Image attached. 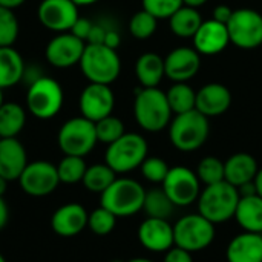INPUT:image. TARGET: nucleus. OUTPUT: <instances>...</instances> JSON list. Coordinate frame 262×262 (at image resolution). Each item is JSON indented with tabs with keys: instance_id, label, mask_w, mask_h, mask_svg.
<instances>
[{
	"instance_id": "nucleus-49",
	"label": "nucleus",
	"mask_w": 262,
	"mask_h": 262,
	"mask_svg": "<svg viewBox=\"0 0 262 262\" xmlns=\"http://www.w3.org/2000/svg\"><path fill=\"white\" fill-rule=\"evenodd\" d=\"M77 6H89V5H94L100 0H72Z\"/></svg>"
},
{
	"instance_id": "nucleus-32",
	"label": "nucleus",
	"mask_w": 262,
	"mask_h": 262,
	"mask_svg": "<svg viewBox=\"0 0 262 262\" xmlns=\"http://www.w3.org/2000/svg\"><path fill=\"white\" fill-rule=\"evenodd\" d=\"M86 161L83 157H74V155H64L60 163L57 164V172L60 183L63 184H77L83 181V177L86 173Z\"/></svg>"
},
{
	"instance_id": "nucleus-13",
	"label": "nucleus",
	"mask_w": 262,
	"mask_h": 262,
	"mask_svg": "<svg viewBox=\"0 0 262 262\" xmlns=\"http://www.w3.org/2000/svg\"><path fill=\"white\" fill-rule=\"evenodd\" d=\"M115 106V95L109 84L89 83L80 94L78 109L81 117L92 123L100 121L104 117L112 115Z\"/></svg>"
},
{
	"instance_id": "nucleus-18",
	"label": "nucleus",
	"mask_w": 262,
	"mask_h": 262,
	"mask_svg": "<svg viewBox=\"0 0 262 262\" xmlns=\"http://www.w3.org/2000/svg\"><path fill=\"white\" fill-rule=\"evenodd\" d=\"M88 210L78 203H69L58 207L51 218L52 230L63 238H72L88 227Z\"/></svg>"
},
{
	"instance_id": "nucleus-25",
	"label": "nucleus",
	"mask_w": 262,
	"mask_h": 262,
	"mask_svg": "<svg viewBox=\"0 0 262 262\" xmlns=\"http://www.w3.org/2000/svg\"><path fill=\"white\" fill-rule=\"evenodd\" d=\"M25 75V61L12 46L0 48V89H9L21 81Z\"/></svg>"
},
{
	"instance_id": "nucleus-15",
	"label": "nucleus",
	"mask_w": 262,
	"mask_h": 262,
	"mask_svg": "<svg viewBox=\"0 0 262 262\" xmlns=\"http://www.w3.org/2000/svg\"><path fill=\"white\" fill-rule=\"evenodd\" d=\"M84 48H86V43L77 38L74 34L60 32L46 45L45 55L49 64L60 68V69H66V68L80 64Z\"/></svg>"
},
{
	"instance_id": "nucleus-33",
	"label": "nucleus",
	"mask_w": 262,
	"mask_h": 262,
	"mask_svg": "<svg viewBox=\"0 0 262 262\" xmlns=\"http://www.w3.org/2000/svg\"><path fill=\"white\" fill-rule=\"evenodd\" d=\"M200 183L203 186H210V184H216L226 180L224 175V161H221L216 157H204L195 170Z\"/></svg>"
},
{
	"instance_id": "nucleus-23",
	"label": "nucleus",
	"mask_w": 262,
	"mask_h": 262,
	"mask_svg": "<svg viewBox=\"0 0 262 262\" xmlns=\"http://www.w3.org/2000/svg\"><path fill=\"white\" fill-rule=\"evenodd\" d=\"M258 161L255 160L253 155L247 152H238L229 157L224 161V175L226 181L235 186L236 189L252 183L258 173Z\"/></svg>"
},
{
	"instance_id": "nucleus-20",
	"label": "nucleus",
	"mask_w": 262,
	"mask_h": 262,
	"mask_svg": "<svg viewBox=\"0 0 262 262\" xmlns=\"http://www.w3.org/2000/svg\"><path fill=\"white\" fill-rule=\"evenodd\" d=\"M232 104V94L226 84L221 83H207L196 92L195 109L210 117H220L229 111Z\"/></svg>"
},
{
	"instance_id": "nucleus-54",
	"label": "nucleus",
	"mask_w": 262,
	"mask_h": 262,
	"mask_svg": "<svg viewBox=\"0 0 262 262\" xmlns=\"http://www.w3.org/2000/svg\"><path fill=\"white\" fill-rule=\"evenodd\" d=\"M111 262H124V261H120V259H114V261H111Z\"/></svg>"
},
{
	"instance_id": "nucleus-36",
	"label": "nucleus",
	"mask_w": 262,
	"mask_h": 262,
	"mask_svg": "<svg viewBox=\"0 0 262 262\" xmlns=\"http://www.w3.org/2000/svg\"><path fill=\"white\" fill-rule=\"evenodd\" d=\"M157 26H158V18H155L152 14H149L144 9L135 12L129 21V31L138 40L150 38L155 34Z\"/></svg>"
},
{
	"instance_id": "nucleus-10",
	"label": "nucleus",
	"mask_w": 262,
	"mask_h": 262,
	"mask_svg": "<svg viewBox=\"0 0 262 262\" xmlns=\"http://www.w3.org/2000/svg\"><path fill=\"white\" fill-rule=\"evenodd\" d=\"M227 31L230 43L241 49H255L262 45V14L250 8L235 9Z\"/></svg>"
},
{
	"instance_id": "nucleus-9",
	"label": "nucleus",
	"mask_w": 262,
	"mask_h": 262,
	"mask_svg": "<svg viewBox=\"0 0 262 262\" xmlns=\"http://www.w3.org/2000/svg\"><path fill=\"white\" fill-rule=\"evenodd\" d=\"M57 143L64 155L84 158L94 150L95 144L98 143L95 123L81 115L64 121L58 130Z\"/></svg>"
},
{
	"instance_id": "nucleus-35",
	"label": "nucleus",
	"mask_w": 262,
	"mask_h": 262,
	"mask_svg": "<svg viewBox=\"0 0 262 262\" xmlns=\"http://www.w3.org/2000/svg\"><path fill=\"white\" fill-rule=\"evenodd\" d=\"M95 132H97V140L109 146L114 141H117L120 137H123L126 134V129L118 117L109 115L95 123Z\"/></svg>"
},
{
	"instance_id": "nucleus-30",
	"label": "nucleus",
	"mask_w": 262,
	"mask_h": 262,
	"mask_svg": "<svg viewBox=\"0 0 262 262\" xmlns=\"http://www.w3.org/2000/svg\"><path fill=\"white\" fill-rule=\"evenodd\" d=\"M115 180H117V173L106 163H98V164L88 166L81 183L86 187V190H89L91 193L101 195Z\"/></svg>"
},
{
	"instance_id": "nucleus-47",
	"label": "nucleus",
	"mask_w": 262,
	"mask_h": 262,
	"mask_svg": "<svg viewBox=\"0 0 262 262\" xmlns=\"http://www.w3.org/2000/svg\"><path fill=\"white\" fill-rule=\"evenodd\" d=\"M253 183H255L256 195H259V196L262 198V169H259V170H258V173H256V177H255Z\"/></svg>"
},
{
	"instance_id": "nucleus-22",
	"label": "nucleus",
	"mask_w": 262,
	"mask_h": 262,
	"mask_svg": "<svg viewBox=\"0 0 262 262\" xmlns=\"http://www.w3.org/2000/svg\"><path fill=\"white\" fill-rule=\"evenodd\" d=\"M227 262H262V235L241 232L235 235L226 249Z\"/></svg>"
},
{
	"instance_id": "nucleus-27",
	"label": "nucleus",
	"mask_w": 262,
	"mask_h": 262,
	"mask_svg": "<svg viewBox=\"0 0 262 262\" xmlns=\"http://www.w3.org/2000/svg\"><path fill=\"white\" fill-rule=\"evenodd\" d=\"M203 21L204 20L201 18V14L198 12L196 8L183 5L169 18V26L175 35H178L181 38H193V35L200 29Z\"/></svg>"
},
{
	"instance_id": "nucleus-29",
	"label": "nucleus",
	"mask_w": 262,
	"mask_h": 262,
	"mask_svg": "<svg viewBox=\"0 0 262 262\" xmlns=\"http://www.w3.org/2000/svg\"><path fill=\"white\" fill-rule=\"evenodd\" d=\"M26 124V111L18 103H3L0 107V138H17Z\"/></svg>"
},
{
	"instance_id": "nucleus-53",
	"label": "nucleus",
	"mask_w": 262,
	"mask_h": 262,
	"mask_svg": "<svg viewBox=\"0 0 262 262\" xmlns=\"http://www.w3.org/2000/svg\"><path fill=\"white\" fill-rule=\"evenodd\" d=\"M0 262H6V259L3 258V255H2V253H0Z\"/></svg>"
},
{
	"instance_id": "nucleus-28",
	"label": "nucleus",
	"mask_w": 262,
	"mask_h": 262,
	"mask_svg": "<svg viewBox=\"0 0 262 262\" xmlns=\"http://www.w3.org/2000/svg\"><path fill=\"white\" fill-rule=\"evenodd\" d=\"M177 206L172 203V200L167 196L163 187H154L146 190L143 210L147 218H160V220H169Z\"/></svg>"
},
{
	"instance_id": "nucleus-51",
	"label": "nucleus",
	"mask_w": 262,
	"mask_h": 262,
	"mask_svg": "<svg viewBox=\"0 0 262 262\" xmlns=\"http://www.w3.org/2000/svg\"><path fill=\"white\" fill-rule=\"evenodd\" d=\"M126 262H154L152 259H149V258H132V259H129V261Z\"/></svg>"
},
{
	"instance_id": "nucleus-17",
	"label": "nucleus",
	"mask_w": 262,
	"mask_h": 262,
	"mask_svg": "<svg viewBox=\"0 0 262 262\" xmlns=\"http://www.w3.org/2000/svg\"><path fill=\"white\" fill-rule=\"evenodd\" d=\"M140 244L154 253H166L175 246L173 241V226L169 220L147 218L140 224L137 232Z\"/></svg>"
},
{
	"instance_id": "nucleus-4",
	"label": "nucleus",
	"mask_w": 262,
	"mask_h": 262,
	"mask_svg": "<svg viewBox=\"0 0 262 262\" xmlns=\"http://www.w3.org/2000/svg\"><path fill=\"white\" fill-rule=\"evenodd\" d=\"M146 189L132 178H117L101 195L100 203L117 218H129L143 210Z\"/></svg>"
},
{
	"instance_id": "nucleus-3",
	"label": "nucleus",
	"mask_w": 262,
	"mask_h": 262,
	"mask_svg": "<svg viewBox=\"0 0 262 262\" xmlns=\"http://www.w3.org/2000/svg\"><path fill=\"white\" fill-rule=\"evenodd\" d=\"M209 118L196 109L175 115L169 124V140L180 152H195L209 138Z\"/></svg>"
},
{
	"instance_id": "nucleus-2",
	"label": "nucleus",
	"mask_w": 262,
	"mask_h": 262,
	"mask_svg": "<svg viewBox=\"0 0 262 262\" xmlns=\"http://www.w3.org/2000/svg\"><path fill=\"white\" fill-rule=\"evenodd\" d=\"M239 198L238 189L226 180L216 184L204 186L196 201L198 213L215 226L227 223L235 218Z\"/></svg>"
},
{
	"instance_id": "nucleus-1",
	"label": "nucleus",
	"mask_w": 262,
	"mask_h": 262,
	"mask_svg": "<svg viewBox=\"0 0 262 262\" xmlns=\"http://www.w3.org/2000/svg\"><path fill=\"white\" fill-rule=\"evenodd\" d=\"M172 109L166 92L158 88H141L134 100V117L146 132H161L172 121Z\"/></svg>"
},
{
	"instance_id": "nucleus-6",
	"label": "nucleus",
	"mask_w": 262,
	"mask_h": 262,
	"mask_svg": "<svg viewBox=\"0 0 262 262\" xmlns=\"http://www.w3.org/2000/svg\"><path fill=\"white\" fill-rule=\"evenodd\" d=\"M80 69L89 83L111 84L121 72V60L117 49L104 45H86L80 60Z\"/></svg>"
},
{
	"instance_id": "nucleus-21",
	"label": "nucleus",
	"mask_w": 262,
	"mask_h": 262,
	"mask_svg": "<svg viewBox=\"0 0 262 262\" xmlns=\"http://www.w3.org/2000/svg\"><path fill=\"white\" fill-rule=\"evenodd\" d=\"M26 166L25 146L17 138H0V177L6 181H18Z\"/></svg>"
},
{
	"instance_id": "nucleus-31",
	"label": "nucleus",
	"mask_w": 262,
	"mask_h": 262,
	"mask_svg": "<svg viewBox=\"0 0 262 262\" xmlns=\"http://www.w3.org/2000/svg\"><path fill=\"white\" fill-rule=\"evenodd\" d=\"M166 95H167L169 106L175 115L195 109L196 92L187 83H173V86H170Z\"/></svg>"
},
{
	"instance_id": "nucleus-50",
	"label": "nucleus",
	"mask_w": 262,
	"mask_h": 262,
	"mask_svg": "<svg viewBox=\"0 0 262 262\" xmlns=\"http://www.w3.org/2000/svg\"><path fill=\"white\" fill-rule=\"evenodd\" d=\"M8 183H9V181H6L3 177H0V196H3V195H5L6 187H8Z\"/></svg>"
},
{
	"instance_id": "nucleus-43",
	"label": "nucleus",
	"mask_w": 262,
	"mask_h": 262,
	"mask_svg": "<svg viewBox=\"0 0 262 262\" xmlns=\"http://www.w3.org/2000/svg\"><path fill=\"white\" fill-rule=\"evenodd\" d=\"M107 28H104L103 25H95L91 29L89 38L86 41V45H103L104 43V37H106Z\"/></svg>"
},
{
	"instance_id": "nucleus-42",
	"label": "nucleus",
	"mask_w": 262,
	"mask_h": 262,
	"mask_svg": "<svg viewBox=\"0 0 262 262\" xmlns=\"http://www.w3.org/2000/svg\"><path fill=\"white\" fill-rule=\"evenodd\" d=\"M233 11H235V9H232V8L227 6V5H218V6H215V9H213L212 18H213L215 21L223 23V25L227 26V23L230 21V18H232V15H233Z\"/></svg>"
},
{
	"instance_id": "nucleus-52",
	"label": "nucleus",
	"mask_w": 262,
	"mask_h": 262,
	"mask_svg": "<svg viewBox=\"0 0 262 262\" xmlns=\"http://www.w3.org/2000/svg\"><path fill=\"white\" fill-rule=\"evenodd\" d=\"M3 103H5L3 101V89H0V107L3 106Z\"/></svg>"
},
{
	"instance_id": "nucleus-41",
	"label": "nucleus",
	"mask_w": 262,
	"mask_h": 262,
	"mask_svg": "<svg viewBox=\"0 0 262 262\" xmlns=\"http://www.w3.org/2000/svg\"><path fill=\"white\" fill-rule=\"evenodd\" d=\"M163 262H193V256H192L190 252L173 246L172 249H169L164 253Z\"/></svg>"
},
{
	"instance_id": "nucleus-11",
	"label": "nucleus",
	"mask_w": 262,
	"mask_h": 262,
	"mask_svg": "<svg viewBox=\"0 0 262 262\" xmlns=\"http://www.w3.org/2000/svg\"><path fill=\"white\" fill-rule=\"evenodd\" d=\"M161 187L177 207L192 206L198 201V196L203 190L195 170L186 166L170 167Z\"/></svg>"
},
{
	"instance_id": "nucleus-40",
	"label": "nucleus",
	"mask_w": 262,
	"mask_h": 262,
	"mask_svg": "<svg viewBox=\"0 0 262 262\" xmlns=\"http://www.w3.org/2000/svg\"><path fill=\"white\" fill-rule=\"evenodd\" d=\"M94 23L89 20V18H83V17H78L77 21L74 23V26L71 28V34H74L77 38L83 40L84 43L88 41L89 38V34H91V29H92Z\"/></svg>"
},
{
	"instance_id": "nucleus-19",
	"label": "nucleus",
	"mask_w": 262,
	"mask_h": 262,
	"mask_svg": "<svg viewBox=\"0 0 262 262\" xmlns=\"http://www.w3.org/2000/svg\"><path fill=\"white\" fill-rule=\"evenodd\" d=\"M230 43L227 26L213 18L204 20L193 35V48L201 55H216L223 52Z\"/></svg>"
},
{
	"instance_id": "nucleus-14",
	"label": "nucleus",
	"mask_w": 262,
	"mask_h": 262,
	"mask_svg": "<svg viewBox=\"0 0 262 262\" xmlns=\"http://www.w3.org/2000/svg\"><path fill=\"white\" fill-rule=\"evenodd\" d=\"M40 23L54 32H69L77 21L78 6L72 0H41L37 9Z\"/></svg>"
},
{
	"instance_id": "nucleus-39",
	"label": "nucleus",
	"mask_w": 262,
	"mask_h": 262,
	"mask_svg": "<svg viewBox=\"0 0 262 262\" xmlns=\"http://www.w3.org/2000/svg\"><path fill=\"white\" fill-rule=\"evenodd\" d=\"M183 5V0H143V9L158 20L170 18Z\"/></svg>"
},
{
	"instance_id": "nucleus-45",
	"label": "nucleus",
	"mask_w": 262,
	"mask_h": 262,
	"mask_svg": "<svg viewBox=\"0 0 262 262\" xmlns=\"http://www.w3.org/2000/svg\"><path fill=\"white\" fill-rule=\"evenodd\" d=\"M8 220H9V209L3 196H0V230L8 224Z\"/></svg>"
},
{
	"instance_id": "nucleus-16",
	"label": "nucleus",
	"mask_w": 262,
	"mask_h": 262,
	"mask_svg": "<svg viewBox=\"0 0 262 262\" xmlns=\"http://www.w3.org/2000/svg\"><path fill=\"white\" fill-rule=\"evenodd\" d=\"M201 68V54L195 48L180 46L167 54L164 58L166 77L173 83H187Z\"/></svg>"
},
{
	"instance_id": "nucleus-12",
	"label": "nucleus",
	"mask_w": 262,
	"mask_h": 262,
	"mask_svg": "<svg viewBox=\"0 0 262 262\" xmlns=\"http://www.w3.org/2000/svg\"><path fill=\"white\" fill-rule=\"evenodd\" d=\"M18 184L21 190L29 196H48L60 184L57 166L43 160L28 163V166L25 167L18 178Z\"/></svg>"
},
{
	"instance_id": "nucleus-8",
	"label": "nucleus",
	"mask_w": 262,
	"mask_h": 262,
	"mask_svg": "<svg viewBox=\"0 0 262 262\" xmlns=\"http://www.w3.org/2000/svg\"><path fill=\"white\" fill-rule=\"evenodd\" d=\"M216 236V227L200 213H189L181 216L173 224V241L190 253L203 252L212 246Z\"/></svg>"
},
{
	"instance_id": "nucleus-34",
	"label": "nucleus",
	"mask_w": 262,
	"mask_h": 262,
	"mask_svg": "<svg viewBox=\"0 0 262 262\" xmlns=\"http://www.w3.org/2000/svg\"><path fill=\"white\" fill-rule=\"evenodd\" d=\"M117 220L118 218L112 212H109L107 209L100 206L89 213L88 229L98 236H106L114 232V229L117 226Z\"/></svg>"
},
{
	"instance_id": "nucleus-48",
	"label": "nucleus",
	"mask_w": 262,
	"mask_h": 262,
	"mask_svg": "<svg viewBox=\"0 0 262 262\" xmlns=\"http://www.w3.org/2000/svg\"><path fill=\"white\" fill-rule=\"evenodd\" d=\"M209 0H183V3L186 5V6H190V8H200V6H203V5H206Z\"/></svg>"
},
{
	"instance_id": "nucleus-46",
	"label": "nucleus",
	"mask_w": 262,
	"mask_h": 262,
	"mask_svg": "<svg viewBox=\"0 0 262 262\" xmlns=\"http://www.w3.org/2000/svg\"><path fill=\"white\" fill-rule=\"evenodd\" d=\"M26 0H0V6L2 8H6V9H15L18 6H21Z\"/></svg>"
},
{
	"instance_id": "nucleus-37",
	"label": "nucleus",
	"mask_w": 262,
	"mask_h": 262,
	"mask_svg": "<svg viewBox=\"0 0 262 262\" xmlns=\"http://www.w3.org/2000/svg\"><path fill=\"white\" fill-rule=\"evenodd\" d=\"M140 170H141V175L146 181H149L152 184H163L170 167L163 158L147 155V158L140 166Z\"/></svg>"
},
{
	"instance_id": "nucleus-7",
	"label": "nucleus",
	"mask_w": 262,
	"mask_h": 262,
	"mask_svg": "<svg viewBox=\"0 0 262 262\" xmlns=\"http://www.w3.org/2000/svg\"><path fill=\"white\" fill-rule=\"evenodd\" d=\"M64 94L61 84L51 78L40 75L34 78L26 92V107L38 120L54 118L63 107Z\"/></svg>"
},
{
	"instance_id": "nucleus-24",
	"label": "nucleus",
	"mask_w": 262,
	"mask_h": 262,
	"mask_svg": "<svg viewBox=\"0 0 262 262\" xmlns=\"http://www.w3.org/2000/svg\"><path fill=\"white\" fill-rule=\"evenodd\" d=\"M243 232L261 233L262 235V198L259 195L241 196L235 218Z\"/></svg>"
},
{
	"instance_id": "nucleus-5",
	"label": "nucleus",
	"mask_w": 262,
	"mask_h": 262,
	"mask_svg": "<svg viewBox=\"0 0 262 262\" xmlns=\"http://www.w3.org/2000/svg\"><path fill=\"white\" fill-rule=\"evenodd\" d=\"M149 146L143 135L135 132H126L117 141L107 146L104 154V163L118 175L129 173L140 169L147 158Z\"/></svg>"
},
{
	"instance_id": "nucleus-38",
	"label": "nucleus",
	"mask_w": 262,
	"mask_h": 262,
	"mask_svg": "<svg viewBox=\"0 0 262 262\" xmlns=\"http://www.w3.org/2000/svg\"><path fill=\"white\" fill-rule=\"evenodd\" d=\"M18 37V20L12 9L0 6V48L12 46Z\"/></svg>"
},
{
	"instance_id": "nucleus-44",
	"label": "nucleus",
	"mask_w": 262,
	"mask_h": 262,
	"mask_svg": "<svg viewBox=\"0 0 262 262\" xmlns=\"http://www.w3.org/2000/svg\"><path fill=\"white\" fill-rule=\"evenodd\" d=\"M120 41H121L120 34L117 31H114V29H107L103 45L107 46V48H111V49H117L120 46Z\"/></svg>"
},
{
	"instance_id": "nucleus-26",
	"label": "nucleus",
	"mask_w": 262,
	"mask_h": 262,
	"mask_svg": "<svg viewBox=\"0 0 262 262\" xmlns=\"http://www.w3.org/2000/svg\"><path fill=\"white\" fill-rule=\"evenodd\" d=\"M135 75L143 88H158L166 75L164 58L155 52H146L135 63Z\"/></svg>"
}]
</instances>
